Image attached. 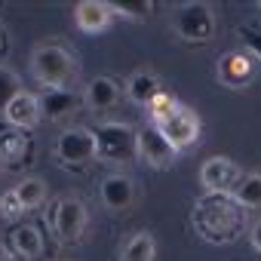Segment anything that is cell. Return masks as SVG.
<instances>
[{
	"label": "cell",
	"instance_id": "obj_1",
	"mask_svg": "<svg viewBox=\"0 0 261 261\" xmlns=\"http://www.w3.org/2000/svg\"><path fill=\"white\" fill-rule=\"evenodd\" d=\"M191 224L206 243L224 246V243H233L243 233L246 209L233 200V194H206L194 203Z\"/></svg>",
	"mask_w": 261,
	"mask_h": 261
},
{
	"label": "cell",
	"instance_id": "obj_2",
	"mask_svg": "<svg viewBox=\"0 0 261 261\" xmlns=\"http://www.w3.org/2000/svg\"><path fill=\"white\" fill-rule=\"evenodd\" d=\"M95 157L105 163H133L139 154V133L129 123H101L92 129Z\"/></svg>",
	"mask_w": 261,
	"mask_h": 261
},
{
	"label": "cell",
	"instance_id": "obj_3",
	"mask_svg": "<svg viewBox=\"0 0 261 261\" xmlns=\"http://www.w3.org/2000/svg\"><path fill=\"white\" fill-rule=\"evenodd\" d=\"M31 71L40 83H46L49 89H68V83L77 77V59L71 49L65 46H40L34 49V59H31Z\"/></svg>",
	"mask_w": 261,
	"mask_h": 261
},
{
	"label": "cell",
	"instance_id": "obj_4",
	"mask_svg": "<svg viewBox=\"0 0 261 261\" xmlns=\"http://www.w3.org/2000/svg\"><path fill=\"white\" fill-rule=\"evenodd\" d=\"M175 31L191 43H203L215 34V16L206 4H185L175 13Z\"/></svg>",
	"mask_w": 261,
	"mask_h": 261
},
{
	"label": "cell",
	"instance_id": "obj_5",
	"mask_svg": "<svg viewBox=\"0 0 261 261\" xmlns=\"http://www.w3.org/2000/svg\"><path fill=\"white\" fill-rule=\"evenodd\" d=\"M53 224H56V233L62 243H77L89 227V215L80 200L65 197V200H59V206L53 212Z\"/></svg>",
	"mask_w": 261,
	"mask_h": 261
},
{
	"label": "cell",
	"instance_id": "obj_6",
	"mask_svg": "<svg viewBox=\"0 0 261 261\" xmlns=\"http://www.w3.org/2000/svg\"><path fill=\"white\" fill-rule=\"evenodd\" d=\"M56 157L65 166H83L95 157V139L86 129H65L56 139Z\"/></svg>",
	"mask_w": 261,
	"mask_h": 261
},
{
	"label": "cell",
	"instance_id": "obj_7",
	"mask_svg": "<svg viewBox=\"0 0 261 261\" xmlns=\"http://www.w3.org/2000/svg\"><path fill=\"white\" fill-rule=\"evenodd\" d=\"M240 166L227 157H212L200 166V181L206 188V194H233L240 185Z\"/></svg>",
	"mask_w": 261,
	"mask_h": 261
},
{
	"label": "cell",
	"instance_id": "obj_8",
	"mask_svg": "<svg viewBox=\"0 0 261 261\" xmlns=\"http://www.w3.org/2000/svg\"><path fill=\"white\" fill-rule=\"evenodd\" d=\"M157 129L169 139V145H172L175 151H181V148H191V145L200 139V117H197L191 108L178 105V111H175L166 123H160Z\"/></svg>",
	"mask_w": 261,
	"mask_h": 261
},
{
	"label": "cell",
	"instance_id": "obj_9",
	"mask_svg": "<svg viewBox=\"0 0 261 261\" xmlns=\"http://www.w3.org/2000/svg\"><path fill=\"white\" fill-rule=\"evenodd\" d=\"M175 148L169 145V139L160 133L157 126H148V129H139V157L145 163H151L154 169H169L175 163Z\"/></svg>",
	"mask_w": 261,
	"mask_h": 261
},
{
	"label": "cell",
	"instance_id": "obj_10",
	"mask_svg": "<svg viewBox=\"0 0 261 261\" xmlns=\"http://www.w3.org/2000/svg\"><path fill=\"white\" fill-rule=\"evenodd\" d=\"M114 13H111V4L105 0H80L74 7V22L83 34H101L108 25H111Z\"/></svg>",
	"mask_w": 261,
	"mask_h": 261
},
{
	"label": "cell",
	"instance_id": "obj_11",
	"mask_svg": "<svg viewBox=\"0 0 261 261\" xmlns=\"http://www.w3.org/2000/svg\"><path fill=\"white\" fill-rule=\"evenodd\" d=\"M4 117H7V123L13 129H19V133H22V129H31L40 120V98L31 95V92H19L10 101V108L4 111Z\"/></svg>",
	"mask_w": 261,
	"mask_h": 261
},
{
	"label": "cell",
	"instance_id": "obj_12",
	"mask_svg": "<svg viewBox=\"0 0 261 261\" xmlns=\"http://www.w3.org/2000/svg\"><path fill=\"white\" fill-rule=\"evenodd\" d=\"M218 80L224 86H246L252 80V62L243 53H224L218 59Z\"/></svg>",
	"mask_w": 261,
	"mask_h": 261
},
{
	"label": "cell",
	"instance_id": "obj_13",
	"mask_svg": "<svg viewBox=\"0 0 261 261\" xmlns=\"http://www.w3.org/2000/svg\"><path fill=\"white\" fill-rule=\"evenodd\" d=\"M77 105H80V98H77L74 89H46V92L40 95V117H46V120H62V117L74 114Z\"/></svg>",
	"mask_w": 261,
	"mask_h": 261
},
{
	"label": "cell",
	"instance_id": "obj_14",
	"mask_svg": "<svg viewBox=\"0 0 261 261\" xmlns=\"http://www.w3.org/2000/svg\"><path fill=\"white\" fill-rule=\"evenodd\" d=\"M101 200L108 209H129L136 200V185L126 175H108L101 181Z\"/></svg>",
	"mask_w": 261,
	"mask_h": 261
},
{
	"label": "cell",
	"instance_id": "obj_15",
	"mask_svg": "<svg viewBox=\"0 0 261 261\" xmlns=\"http://www.w3.org/2000/svg\"><path fill=\"white\" fill-rule=\"evenodd\" d=\"M126 92H129V98H133L136 105H151L163 89H160V80H157L151 71H136L133 77H129Z\"/></svg>",
	"mask_w": 261,
	"mask_h": 261
},
{
	"label": "cell",
	"instance_id": "obj_16",
	"mask_svg": "<svg viewBox=\"0 0 261 261\" xmlns=\"http://www.w3.org/2000/svg\"><path fill=\"white\" fill-rule=\"evenodd\" d=\"M10 246H13V252H19L22 258H37V255H43V237H40V230H37L34 224L16 227V230L10 233Z\"/></svg>",
	"mask_w": 261,
	"mask_h": 261
},
{
	"label": "cell",
	"instance_id": "obj_17",
	"mask_svg": "<svg viewBox=\"0 0 261 261\" xmlns=\"http://www.w3.org/2000/svg\"><path fill=\"white\" fill-rule=\"evenodd\" d=\"M117 98H120V89H117V83H114L111 77H95V80L89 83V89H86V105H89L92 111L114 108Z\"/></svg>",
	"mask_w": 261,
	"mask_h": 261
},
{
	"label": "cell",
	"instance_id": "obj_18",
	"mask_svg": "<svg viewBox=\"0 0 261 261\" xmlns=\"http://www.w3.org/2000/svg\"><path fill=\"white\" fill-rule=\"evenodd\" d=\"M25 154H28L25 133H19V129H4V133H0V160L16 166V163L25 160Z\"/></svg>",
	"mask_w": 261,
	"mask_h": 261
},
{
	"label": "cell",
	"instance_id": "obj_19",
	"mask_svg": "<svg viewBox=\"0 0 261 261\" xmlns=\"http://www.w3.org/2000/svg\"><path fill=\"white\" fill-rule=\"evenodd\" d=\"M233 200L243 209H261V172L243 175L240 185H237V191H233Z\"/></svg>",
	"mask_w": 261,
	"mask_h": 261
},
{
	"label": "cell",
	"instance_id": "obj_20",
	"mask_svg": "<svg viewBox=\"0 0 261 261\" xmlns=\"http://www.w3.org/2000/svg\"><path fill=\"white\" fill-rule=\"evenodd\" d=\"M120 261H154V237L151 233H136L123 246Z\"/></svg>",
	"mask_w": 261,
	"mask_h": 261
},
{
	"label": "cell",
	"instance_id": "obj_21",
	"mask_svg": "<svg viewBox=\"0 0 261 261\" xmlns=\"http://www.w3.org/2000/svg\"><path fill=\"white\" fill-rule=\"evenodd\" d=\"M151 10H154L151 0H114V4H111V13H114V16L136 19V22H139V19H148Z\"/></svg>",
	"mask_w": 261,
	"mask_h": 261
},
{
	"label": "cell",
	"instance_id": "obj_22",
	"mask_svg": "<svg viewBox=\"0 0 261 261\" xmlns=\"http://www.w3.org/2000/svg\"><path fill=\"white\" fill-rule=\"evenodd\" d=\"M16 194H19V200H22L25 209H37V206H43V200H46V185H43L40 178H25V181L16 188Z\"/></svg>",
	"mask_w": 261,
	"mask_h": 261
},
{
	"label": "cell",
	"instance_id": "obj_23",
	"mask_svg": "<svg viewBox=\"0 0 261 261\" xmlns=\"http://www.w3.org/2000/svg\"><path fill=\"white\" fill-rule=\"evenodd\" d=\"M22 92V83H19V74L7 65H0V111H7L10 101Z\"/></svg>",
	"mask_w": 261,
	"mask_h": 261
},
{
	"label": "cell",
	"instance_id": "obj_24",
	"mask_svg": "<svg viewBox=\"0 0 261 261\" xmlns=\"http://www.w3.org/2000/svg\"><path fill=\"white\" fill-rule=\"evenodd\" d=\"M148 111H151L154 126H160V123H166V120L178 111V98H175V95H169V92H160V95L148 105Z\"/></svg>",
	"mask_w": 261,
	"mask_h": 261
},
{
	"label": "cell",
	"instance_id": "obj_25",
	"mask_svg": "<svg viewBox=\"0 0 261 261\" xmlns=\"http://www.w3.org/2000/svg\"><path fill=\"white\" fill-rule=\"evenodd\" d=\"M0 212H4L10 221H13V218H19V215L25 212V206H22V200H19V194H16V191H7L4 197H0Z\"/></svg>",
	"mask_w": 261,
	"mask_h": 261
},
{
	"label": "cell",
	"instance_id": "obj_26",
	"mask_svg": "<svg viewBox=\"0 0 261 261\" xmlns=\"http://www.w3.org/2000/svg\"><path fill=\"white\" fill-rule=\"evenodd\" d=\"M243 40H246V46L261 59V34H255V31H249V28H243Z\"/></svg>",
	"mask_w": 261,
	"mask_h": 261
},
{
	"label": "cell",
	"instance_id": "obj_27",
	"mask_svg": "<svg viewBox=\"0 0 261 261\" xmlns=\"http://www.w3.org/2000/svg\"><path fill=\"white\" fill-rule=\"evenodd\" d=\"M249 240H252L255 252H261V221H255V224H252V233H249Z\"/></svg>",
	"mask_w": 261,
	"mask_h": 261
},
{
	"label": "cell",
	"instance_id": "obj_28",
	"mask_svg": "<svg viewBox=\"0 0 261 261\" xmlns=\"http://www.w3.org/2000/svg\"><path fill=\"white\" fill-rule=\"evenodd\" d=\"M0 261H16V255H13L7 246H0Z\"/></svg>",
	"mask_w": 261,
	"mask_h": 261
},
{
	"label": "cell",
	"instance_id": "obj_29",
	"mask_svg": "<svg viewBox=\"0 0 261 261\" xmlns=\"http://www.w3.org/2000/svg\"><path fill=\"white\" fill-rule=\"evenodd\" d=\"M0 56H4V34H0Z\"/></svg>",
	"mask_w": 261,
	"mask_h": 261
},
{
	"label": "cell",
	"instance_id": "obj_30",
	"mask_svg": "<svg viewBox=\"0 0 261 261\" xmlns=\"http://www.w3.org/2000/svg\"><path fill=\"white\" fill-rule=\"evenodd\" d=\"M258 7H261V4H258Z\"/></svg>",
	"mask_w": 261,
	"mask_h": 261
}]
</instances>
